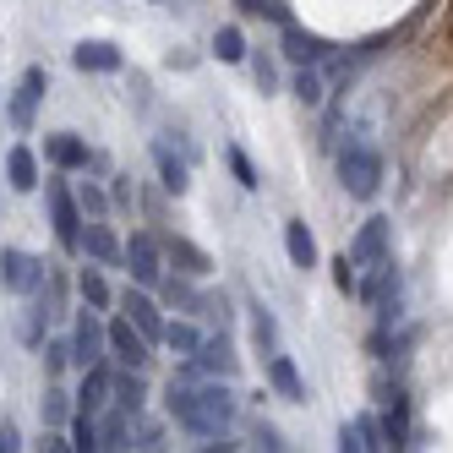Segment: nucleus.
I'll list each match as a JSON object with an SVG mask.
<instances>
[{
	"mask_svg": "<svg viewBox=\"0 0 453 453\" xmlns=\"http://www.w3.org/2000/svg\"><path fill=\"white\" fill-rule=\"evenodd\" d=\"M170 420L175 426H186L191 437H224L230 432V420H235V394L224 388V377H197V382H180V377H170Z\"/></svg>",
	"mask_w": 453,
	"mask_h": 453,
	"instance_id": "f257e3e1",
	"label": "nucleus"
},
{
	"mask_svg": "<svg viewBox=\"0 0 453 453\" xmlns=\"http://www.w3.org/2000/svg\"><path fill=\"white\" fill-rule=\"evenodd\" d=\"M339 186L349 191L355 203H372L377 191H382V153L366 148V142L339 148Z\"/></svg>",
	"mask_w": 453,
	"mask_h": 453,
	"instance_id": "f03ea898",
	"label": "nucleus"
},
{
	"mask_svg": "<svg viewBox=\"0 0 453 453\" xmlns=\"http://www.w3.org/2000/svg\"><path fill=\"white\" fill-rule=\"evenodd\" d=\"M44 197H50V224H55V241L66 251H82V208H77V191L66 180H44Z\"/></svg>",
	"mask_w": 453,
	"mask_h": 453,
	"instance_id": "7ed1b4c3",
	"label": "nucleus"
},
{
	"mask_svg": "<svg viewBox=\"0 0 453 453\" xmlns=\"http://www.w3.org/2000/svg\"><path fill=\"white\" fill-rule=\"evenodd\" d=\"M120 263H126V273H132V284L153 289L158 279H165V246H158L153 235H132L120 246Z\"/></svg>",
	"mask_w": 453,
	"mask_h": 453,
	"instance_id": "20e7f679",
	"label": "nucleus"
},
{
	"mask_svg": "<svg viewBox=\"0 0 453 453\" xmlns=\"http://www.w3.org/2000/svg\"><path fill=\"white\" fill-rule=\"evenodd\" d=\"M44 263H39V257L34 251H22V246H6V251H0V284H6L12 289V296H34V289L44 284Z\"/></svg>",
	"mask_w": 453,
	"mask_h": 453,
	"instance_id": "39448f33",
	"label": "nucleus"
},
{
	"mask_svg": "<svg viewBox=\"0 0 453 453\" xmlns=\"http://www.w3.org/2000/svg\"><path fill=\"white\" fill-rule=\"evenodd\" d=\"M388 241H394V219L372 213V219L361 224V230H355V241H349V263H355V268L382 263V257H388Z\"/></svg>",
	"mask_w": 453,
	"mask_h": 453,
	"instance_id": "423d86ee",
	"label": "nucleus"
},
{
	"mask_svg": "<svg viewBox=\"0 0 453 453\" xmlns=\"http://www.w3.org/2000/svg\"><path fill=\"white\" fill-rule=\"evenodd\" d=\"M104 355H110V328L99 322V311L88 306L77 317V328H72V361L77 366H93V361H104Z\"/></svg>",
	"mask_w": 453,
	"mask_h": 453,
	"instance_id": "0eeeda50",
	"label": "nucleus"
},
{
	"mask_svg": "<svg viewBox=\"0 0 453 453\" xmlns=\"http://www.w3.org/2000/svg\"><path fill=\"white\" fill-rule=\"evenodd\" d=\"M120 317H132V328L148 339V344H165V317H158V306H153V296L142 284H132L120 296Z\"/></svg>",
	"mask_w": 453,
	"mask_h": 453,
	"instance_id": "6e6552de",
	"label": "nucleus"
},
{
	"mask_svg": "<svg viewBox=\"0 0 453 453\" xmlns=\"http://www.w3.org/2000/svg\"><path fill=\"white\" fill-rule=\"evenodd\" d=\"M44 93H50V72H44V66H27L22 82H17V99H12V126H17V132H27V126H34Z\"/></svg>",
	"mask_w": 453,
	"mask_h": 453,
	"instance_id": "1a4fd4ad",
	"label": "nucleus"
},
{
	"mask_svg": "<svg viewBox=\"0 0 453 453\" xmlns=\"http://www.w3.org/2000/svg\"><path fill=\"white\" fill-rule=\"evenodd\" d=\"M148 349H153V344H148V339H142V334L132 328V317H115V322H110V355H115L120 366H132V372H142V366L153 361Z\"/></svg>",
	"mask_w": 453,
	"mask_h": 453,
	"instance_id": "9d476101",
	"label": "nucleus"
},
{
	"mask_svg": "<svg viewBox=\"0 0 453 453\" xmlns=\"http://www.w3.org/2000/svg\"><path fill=\"white\" fill-rule=\"evenodd\" d=\"M279 50H284V60H296V66H322V60L334 55V44H328V39H317V34H306L301 22H284Z\"/></svg>",
	"mask_w": 453,
	"mask_h": 453,
	"instance_id": "9b49d317",
	"label": "nucleus"
},
{
	"mask_svg": "<svg viewBox=\"0 0 453 453\" xmlns=\"http://www.w3.org/2000/svg\"><path fill=\"white\" fill-rule=\"evenodd\" d=\"M382 442L388 448H410V399L404 388H382Z\"/></svg>",
	"mask_w": 453,
	"mask_h": 453,
	"instance_id": "f8f14e48",
	"label": "nucleus"
},
{
	"mask_svg": "<svg viewBox=\"0 0 453 453\" xmlns=\"http://www.w3.org/2000/svg\"><path fill=\"white\" fill-rule=\"evenodd\" d=\"M44 158H50L60 175H72V170H88V165H93V153H88V142H82L77 132H55V137H44Z\"/></svg>",
	"mask_w": 453,
	"mask_h": 453,
	"instance_id": "ddd939ff",
	"label": "nucleus"
},
{
	"mask_svg": "<svg viewBox=\"0 0 453 453\" xmlns=\"http://www.w3.org/2000/svg\"><path fill=\"white\" fill-rule=\"evenodd\" d=\"M355 296L372 301V306H388V301H399V268H394V257H382V263H372V273L355 284Z\"/></svg>",
	"mask_w": 453,
	"mask_h": 453,
	"instance_id": "4468645a",
	"label": "nucleus"
},
{
	"mask_svg": "<svg viewBox=\"0 0 453 453\" xmlns=\"http://www.w3.org/2000/svg\"><path fill=\"white\" fill-rule=\"evenodd\" d=\"M339 448H344V453H377V448H388V442H382V420H377L372 410L355 415V420H344Z\"/></svg>",
	"mask_w": 453,
	"mask_h": 453,
	"instance_id": "2eb2a0df",
	"label": "nucleus"
},
{
	"mask_svg": "<svg viewBox=\"0 0 453 453\" xmlns=\"http://www.w3.org/2000/svg\"><path fill=\"white\" fill-rule=\"evenodd\" d=\"M110 404V366L104 361H93L82 366V388H77V415H99Z\"/></svg>",
	"mask_w": 453,
	"mask_h": 453,
	"instance_id": "dca6fc26",
	"label": "nucleus"
},
{
	"mask_svg": "<svg viewBox=\"0 0 453 453\" xmlns=\"http://www.w3.org/2000/svg\"><path fill=\"white\" fill-rule=\"evenodd\" d=\"M268 382L279 388V399H289V404H306V382H301L296 361H289L284 349H273V355H268Z\"/></svg>",
	"mask_w": 453,
	"mask_h": 453,
	"instance_id": "f3484780",
	"label": "nucleus"
},
{
	"mask_svg": "<svg viewBox=\"0 0 453 453\" xmlns=\"http://www.w3.org/2000/svg\"><path fill=\"white\" fill-rule=\"evenodd\" d=\"M72 66L77 72H120V50L110 39H82L72 50Z\"/></svg>",
	"mask_w": 453,
	"mask_h": 453,
	"instance_id": "a211bd4d",
	"label": "nucleus"
},
{
	"mask_svg": "<svg viewBox=\"0 0 453 453\" xmlns=\"http://www.w3.org/2000/svg\"><path fill=\"white\" fill-rule=\"evenodd\" d=\"M110 399H115V410H126V415H142V404H148V382H142V372L126 366L120 377H110Z\"/></svg>",
	"mask_w": 453,
	"mask_h": 453,
	"instance_id": "6ab92c4d",
	"label": "nucleus"
},
{
	"mask_svg": "<svg viewBox=\"0 0 453 453\" xmlns=\"http://www.w3.org/2000/svg\"><path fill=\"white\" fill-rule=\"evenodd\" d=\"M165 251H170V263H175L180 273H191V279H208V273H213V257H208L203 246H191L186 235H170Z\"/></svg>",
	"mask_w": 453,
	"mask_h": 453,
	"instance_id": "aec40b11",
	"label": "nucleus"
},
{
	"mask_svg": "<svg viewBox=\"0 0 453 453\" xmlns=\"http://www.w3.org/2000/svg\"><path fill=\"white\" fill-rule=\"evenodd\" d=\"M82 251L93 257V263H120V241H115V230L104 219H88L82 224Z\"/></svg>",
	"mask_w": 453,
	"mask_h": 453,
	"instance_id": "412c9836",
	"label": "nucleus"
},
{
	"mask_svg": "<svg viewBox=\"0 0 453 453\" xmlns=\"http://www.w3.org/2000/svg\"><path fill=\"white\" fill-rule=\"evenodd\" d=\"M153 165H158V180H165V191L186 197L191 170H186V158H175V148H170V142H153Z\"/></svg>",
	"mask_w": 453,
	"mask_h": 453,
	"instance_id": "4be33fe9",
	"label": "nucleus"
},
{
	"mask_svg": "<svg viewBox=\"0 0 453 453\" xmlns=\"http://www.w3.org/2000/svg\"><path fill=\"white\" fill-rule=\"evenodd\" d=\"M284 251H289V263H296V268H317V241L306 230V219H289L284 224Z\"/></svg>",
	"mask_w": 453,
	"mask_h": 453,
	"instance_id": "5701e85b",
	"label": "nucleus"
},
{
	"mask_svg": "<svg viewBox=\"0 0 453 453\" xmlns=\"http://www.w3.org/2000/svg\"><path fill=\"white\" fill-rule=\"evenodd\" d=\"M6 175H12V186L17 191H39V158H34V148H12L6 153Z\"/></svg>",
	"mask_w": 453,
	"mask_h": 453,
	"instance_id": "b1692460",
	"label": "nucleus"
},
{
	"mask_svg": "<svg viewBox=\"0 0 453 453\" xmlns=\"http://www.w3.org/2000/svg\"><path fill=\"white\" fill-rule=\"evenodd\" d=\"M251 339H257V349H263V355L279 349V322H273V311L263 301H251Z\"/></svg>",
	"mask_w": 453,
	"mask_h": 453,
	"instance_id": "393cba45",
	"label": "nucleus"
},
{
	"mask_svg": "<svg viewBox=\"0 0 453 453\" xmlns=\"http://www.w3.org/2000/svg\"><path fill=\"white\" fill-rule=\"evenodd\" d=\"M289 93H296L306 110H317L322 99H328V88H322V72H317V66H301V72H296V82H289Z\"/></svg>",
	"mask_w": 453,
	"mask_h": 453,
	"instance_id": "a878e982",
	"label": "nucleus"
},
{
	"mask_svg": "<svg viewBox=\"0 0 453 453\" xmlns=\"http://www.w3.org/2000/svg\"><path fill=\"white\" fill-rule=\"evenodd\" d=\"M213 55L224 60V66H241V60H246V34H241L235 22H230V27H219V34H213Z\"/></svg>",
	"mask_w": 453,
	"mask_h": 453,
	"instance_id": "bb28decb",
	"label": "nucleus"
},
{
	"mask_svg": "<svg viewBox=\"0 0 453 453\" xmlns=\"http://www.w3.org/2000/svg\"><path fill=\"white\" fill-rule=\"evenodd\" d=\"M77 289H82V301H88L93 311H104V306L115 301V296H110V284H104V273H99V268H82V273H77Z\"/></svg>",
	"mask_w": 453,
	"mask_h": 453,
	"instance_id": "cd10ccee",
	"label": "nucleus"
},
{
	"mask_svg": "<svg viewBox=\"0 0 453 453\" xmlns=\"http://www.w3.org/2000/svg\"><path fill=\"white\" fill-rule=\"evenodd\" d=\"M126 437H132V415H126V410H115V415L99 420V448H132Z\"/></svg>",
	"mask_w": 453,
	"mask_h": 453,
	"instance_id": "c85d7f7f",
	"label": "nucleus"
},
{
	"mask_svg": "<svg viewBox=\"0 0 453 453\" xmlns=\"http://www.w3.org/2000/svg\"><path fill=\"white\" fill-rule=\"evenodd\" d=\"M158 289H165V301H170V306H180V311H191V306H197V284H191V273L158 279Z\"/></svg>",
	"mask_w": 453,
	"mask_h": 453,
	"instance_id": "c756f323",
	"label": "nucleus"
},
{
	"mask_svg": "<svg viewBox=\"0 0 453 453\" xmlns=\"http://www.w3.org/2000/svg\"><path fill=\"white\" fill-rule=\"evenodd\" d=\"M165 344L175 349V355H197V344H203V334L191 328V322H165Z\"/></svg>",
	"mask_w": 453,
	"mask_h": 453,
	"instance_id": "7c9ffc66",
	"label": "nucleus"
},
{
	"mask_svg": "<svg viewBox=\"0 0 453 453\" xmlns=\"http://www.w3.org/2000/svg\"><path fill=\"white\" fill-rule=\"evenodd\" d=\"M77 208H82V219H104V213H110V197H104L93 180H82V186H77Z\"/></svg>",
	"mask_w": 453,
	"mask_h": 453,
	"instance_id": "2f4dec72",
	"label": "nucleus"
},
{
	"mask_svg": "<svg viewBox=\"0 0 453 453\" xmlns=\"http://www.w3.org/2000/svg\"><path fill=\"white\" fill-rule=\"evenodd\" d=\"M72 448H77V453H99V415H77Z\"/></svg>",
	"mask_w": 453,
	"mask_h": 453,
	"instance_id": "473e14b6",
	"label": "nucleus"
},
{
	"mask_svg": "<svg viewBox=\"0 0 453 453\" xmlns=\"http://www.w3.org/2000/svg\"><path fill=\"white\" fill-rule=\"evenodd\" d=\"M44 426H60V420L72 415V394H60V388H44Z\"/></svg>",
	"mask_w": 453,
	"mask_h": 453,
	"instance_id": "72a5a7b5",
	"label": "nucleus"
},
{
	"mask_svg": "<svg viewBox=\"0 0 453 453\" xmlns=\"http://www.w3.org/2000/svg\"><path fill=\"white\" fill-rule=\"evenodd\" d=\"M191 311L208 317V322H219V328L230 322V301H224V296H203V289H197V306H191Z\"/></svg>",
	"mask_w": 453,
	"mask_h": 453,
	"instance_id": "f704fd0d",
	"label": "nucleus"
},
{
	"mask_svg": "<svg viewBox=\"0 0 453 453\" xmlns=\"http://www.w3.org/2000/svg\"><path fill=\"white\" fill-rule=\"evenodd\" d=\"M230 170H235V180H241L246 191H257V186H263V175H257V165H251V158H246L241 148H230Z\"/></svg>",
	"mask_w": 453,
	"mask_h": 453,
	"instance_id": "c9c22d12",
	"label": "nucleus"
},
{
	"mask_svg": "<svg viewBox=\"0 0 453 453\" xmlns=\"http://www.w3.org/2000/svg\"><path fill=\"white\" fill-rule=\"evenodd\" d=\"M251 77H257V88H263V93H273V88H279V72H273V60H268L263 50L251 55Z\"/></svg>",
	"mask_w": 453,
	"mask_h": 453,
	"instance_id": "e433bc0d",
	"label": "nucleus"
},
{
	"mask_svg": "<svg viewBox=\"0 0 453 453\" xmlns=\"http://www.w3.org/2000/svg\"><path fill=\"white\" fill-rule=\"evenodd\" d=\"M44 366H50V372H66V366H72V339H50V344H44Z\"/></svg>",
	"mask_w": 453,
	"mask_h": 453,
	"instance_id": "4c0bfd02",
	"label": "nucleus"
},
{
	"mask_svg": "<svg viewBox=\"0 0 453 453\" xmlns=\"http://www.w3.org/2000/svg\"><path fill=\"white\" fill-rule=\"evenodd\" d=\"M334 284L344 289V296H349V289H355V284H361V268H355V263H349V251H344V257H339V263H334Z\"/></svg>",
	"mask_w": 453,
	"mask_h": 453,
	"instance_id": "58836bf2",
	"label": "nucleus"
},
{
	"mask_svg": "<svg viewBox=\"0 0 453 453\" xmlns=\"http://www.w3.org/2000/svg\"><path fill=\"white\" fill-rule=\"evenodd\" d=\"M251 437H257V448H268V453H279V448H284V437L268 426V420H257V426H251Z\"/></svg>",
	"mask_w": 453,
	"mask_h": 453,
	"instance_id": "ea45409f",
	"label": "nucleus"
},
{
	"mask_svg": "<svg viewBox=\"0 0 453 453\" xmlns=\"http://www.w3.org/2000/svg\"><path fill=\"white\" fill-rule=\"evenodd\" d=\"M263 17H273V22H289V6H284V0H268V6H263Z\"/></svg>",
	"mask_w": 453,
	"mask_h": 453,
	"instance_id": "a19ab883",
	"label": "nucleus"
},
{
	"mask_svg": "<svg viewBox=\"0 0 453 453\" xmlns=\"http://www.w3.org/2000/svg\"><path fill=\"white\" fill-rule=\"evenodd\" d=\"M12 448H22L17 442V426H0V453H12Z\"/></svg>",
	"mask_w": 453,
	"mask_h": 453,
	"instance_id": "79ce46f5",
	"label": "nucleus"
},
{
	"mask_svg": "<svg viewBox=\"0 0 453 453\" xmlns=\"http://www.w3.org/2000/svg\"><path fill=\"white\" fill-rule=\"evenodd\" d=\"M263 6H268V0H241V12H246V17H263Z\"/></svg>",
	"mask_w": 453,
	"mask_h": 453,
	"instance_id": "37998d69",
	"label": "nucleus"
}]
</instances>
